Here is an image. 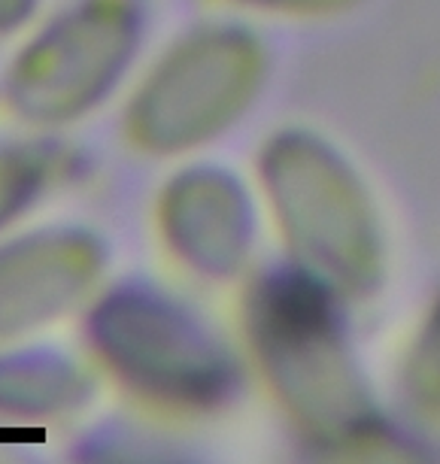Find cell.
<instances>
[{"instance_id":"cell-1","label":"cell","mask_w":440,"mask_h":464,"mask_svg":"<svg viewBox=\"0 0 440 464\" xmlns=\"http://www.w3.org/2000/svg\"><path fill=\"white\" fill-rule=\"evenodd\" d=\"M343 297L307 267L279 265L243 297V334L286 419L313 450H362L386 419L349 343Z\"/></svg>"},{"instance_id":"cell-2","label":"cell","mask_w":440,"mask_h":464,"mask_svg":"<svg viewBox=\"0 0 440 464\" xmlns=\"http://www.w3.org/2000/svg\"><path fill=\"white\" fill-rule=\"evenodd\" d=\"M259 182L288 261L343 297H367L383 285L389 240L380 204L337 146L316 130H277L259 152Z\"/></svg>"},{"instance_id":"cell-3","label":"cell","mask_w":440,"mask_h":464,"mask_svg":"<svg viewBox=\"0 0 440 464\" xmlns=\"http://www.w3.org/2000/svg\"><path fill=\"white\" fill-rule=\"evenodd\" d=\"M98 362L134 398L173 413H213L243 385L225 337L189 304L143 279L112 285L85 316Z\"/></svg>"},{"instance_id":"cell-4","label":"cell","mask_w":440,"mask_h":464,"mask_svg":"<svg viewBox=\"0 0 440 464\" xmlns=\"http://www.w3.org/2000/svg\"><path fill=\"white\" fill-rule=\"evenodd\" d=\"M270 55L237 22L191 28L149 70L125 110V137L143 155L191 152L240 121L264 89Z\"/></svg>"},{"instance_id":"cell-5","label":"cell","mask_w":440,"mask_h":464,"mask_svg":"<svg viewBox=\"0 0 440 464\" xmlns=\"http://www.w3.org/2000/svg\"><path fill=\"white\" fill-rule=\"evenodd\" d=\"M146 0H73L19 55L4 98L31 125H67L92 112L134 61Z\"/></svg>"},{"instance_id":"cell-6","label":"cell","mask_w":440,"mask_h":464,"mask_svg":"<svg viewBox=\"0 0 440 464\" xmlns=\"http://www.w3.org/2000/svg\"><path fill=\"white\" fill-rule=\"evenodd\" d=\"M158 234L191 274L225 283L246 267L255 246V200L237 173L191 164L164 182L155 204Z\"/></svg>"},{"instance_id":"cell-7","label":"cell","mask_w":440,"mask_h":464,"mask_svg":"<svg viewBox=\"0 0 440 464\" xmlns=\"http://www.w3.org/2000/svg\"><path fill=\"white\" fill-rule=\"evenodd\" d=\"M107 265L110 246L92 227L55 225L0 243V340L70 313Z\"/></svg>"},{"instance_id":"cell-8","label":"cell","mask_w":440,"mask_h":464,"mask_svg":"<svg viewBox=\"0 0 440 464\" xmlns=\"http://www.w3.org/2000/svg\"><path fill=\"white\" fill-rule=\"evenodd\" d=\"M94 398V376L55 349H19L0 355V416L49 422Z\"/></svg>"},{"instance_id":"cell-9","label":"cell","mask_w":440,"mask_h":464,"mask_svg":"<svg viewBox=\"0 0 440 464\" xmlns=\"http://www.w3.org/2000/svg\"><path fill=\"white\" fill-rule=\"evenodd\" d=\"M64 152L49 143H0V231L52 186Z\"/></svg>"},{"instance_id":"cell-10","label":"cell","mask_w":440,"mask_h":464,"mask_svg":"<svg viewBox=\"0 0 440 464\" xmlns=\"http://www.w3.org/2000/svg\"><path fill=\"white\" fill-rule=\"evenodd\" d=\"M401 380L410 404L431 416H440V295L413 337Z\"/></svg>"},{"instance_id":"cell-11","label":"cell","mask_w":440,"mask_h":464,"mask_svg":"<svg viewBox=\"0 0 440 464\" xmlns=\"http://www.w3.org/2000/svg\"><path fill=\"white\" fill-rule=\"evenodd\" d=\"M228 4L268 15H286V19H325V15L352 10L358 0H228Z\"/></svg>"},{"instance_id":"cell-12","label":"cell","mask_w":440,"mask_h":464,"mask_svg":"<svg viewBox=\"0 0 440 464\" xmlns=\"http://www.w3.org/2000/svg\"><path fill=\"white\" fill-rule=\"evenodd\" d=\"M37 0H0V37L19 31L31 19Z\"/></svg>"}]
</instances>
